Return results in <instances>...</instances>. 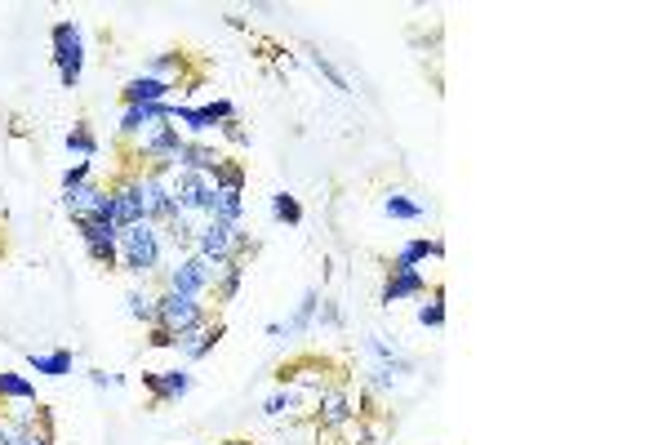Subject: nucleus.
<instances>
[{
    "label": "nucleus",
    "mask_w": 667,
    "mask_h": 445,
    "mask_svg": "<svg viewBox=\"0 0 667 445\" xmlns=\"http://www.w3.org/2000/svg\"><path fill=\"white\" fill-rule=\"evenodd\" d=\"M121 272L129 276H156L165 272V236L156 223H134L121 232Z\"/></svg>",
    "instance_id": "f257e3e1"
},
{
    "label": "nucleus",
    "mask_w": 667,
    "mask_h": 445,
    "mask_svg": "<svg viewBox=\"0 0 667 445\" xmlns=\"http://www.w3.org/2000/svg\"><path fill=\"white\" fill-rule=\"evenodd\" d=\"M196 254H205L214 263H245L254 254V241L250 232H241V223L205 219V227L196 232Z\"/></svg>",
    "instance_id": "f03ea898"
},
{
    "label": "nucleus",
    "mask_w": 667,
    "mask_h": 445,
    "mask_svg": "<svg viewBox=\"0 0 667 445\" xmlns=\"http://www.w3.org/2000/svg\"><path fill=\"white\" fill-rule=\"evenodd\" d=\"M49 45H54L58 81L67 89H76L81 85V72H85V32L72 18H63V23H54V32H49Z\"/></svg>",
    "instance_id": "7ed1b4c3"
},
{
    "label": "nucleus",
    "mask_w": 667,
    "mask_h": 445,
    "mask_svg": "<svg viewBox=\"0 0 667 445\" xmlns=\"http://www.w3.org/2000/svg\"><path fill=\"white\" fill-rule=\"evenodd\" d=\"M209 321V308L205 299H192V294H174V290H161L156 294V325L165 330L183 334V330H196V325Z\"/></svg>",
    "instance_id": "20e7f679"
},
{
    "label": "nucleus",
    "mask_w": 667,
    "mask_h": 445,
    "mask_svg": "<svg viewBox=\"0 0 667 445\" xmlns=\"http://www.w3.org/2000/svg\"><path fill=\"white\" fill-rule=\"evenodd\" d=\"M76 232H81V245L85 254L94 259L98 267H121V227L112 219H94V223H76Z\"/></svg>",
    "instance_id": "39448f33"
},
{
    "label": "nucleus",
    "mask_w": 667,
    "mask_h": 445,
    "mask_svg": "<svg viewBox=\"0 0 667 445\" xmlns=\"http://www.w3.org/2000/svg\"><path fill=\"white\" fill-rule=\"evenodd\" d=\"M174 121H183V130L192 138H205V134H218L223 121H236V103L232 98H214V103H201V107L174 103Z\"/></svg>",
    "instance_id": "423d86ee"
},
{
    "label": "nucleus",
    "mask_w": 667,
    "mask_h": 445,
    "mask_svg": "<svg viewBox=\"0 0 667 445\" xmlns=\"http://www.w3.org/2000/svg\"><path fill=\"white\" fill-rule=\"evenodd\" d=\"M138 205H143V219L165 227L174 219V196H169V178L152 174V170H138Z\"/></svg>",
    "instance_id": "0eeeda50"
},
{
    "label": "nucleus",
    "mask_w": 667,
    "mask_h": 445,
    "mask_svg": "<svg viewBox=\"0 0 667 445\" xmlns=\"http://www.w3.org/2000/svg\"><path fill=\"white\" fill-rule=\"evenodd\" d=\"M63 205L72 214V223H94V219H112V192L98 183H85L76 192H63Z\"/></svg>",
    "instance_id": "6e6552de"
},
{
    "label": "nucleus",
    "mask_w": 667,
    "mask_h": 445,
    "mask_svg": "<svg viewBox=\"0 0 667 445\" xmlns=\"http://www.w3.org/2000/svg\"><path fill=\"white\" fill-rule=\"evenodd\" d=\"M107 192H112V223L121 227V232L134 227V223H143V205H138V170H125Z\"/></svg>",
    "instance_id": "1a4fd4ad"
},
{
    "label": "nucleus",
    "mask_w": 667,
    "mask_h": 445,
    "mask_svg": "<svg viewBox=\"0 0 667 445\" xmlns=\"http://www.w3.org/2000/svg\"><path fill=\"white\" fill-rule=\"evenodd\" d=\"M223 161L227 156L214 143H205V138H183L174 152V170H187V174H214Z\"/></svg>",
    "instance_id": "9d476101"
},
{
    "label": "nucleus",
    "mask_w": 667,
    "mask_h": 445,
    "mask_svg": "<svg viewBox=\"0 0 667 445\" xmlns=\"http://www.w3.org/2000/svg\"><path fill=\"white\" fill-rule=\"evenodd\" d=\"M192 370L187 365H178V370H156V374H143V388L152 392L156 405H169V401H183L187 392H192Z\"/></svg>",
    "instance_id": "9b49d317"
},
{
    "label": "nucleus",
    "mask_w": 667,
    "mask_h": 445,
    "mask_svg": "<svg viewBox=\"0 0 667 445\" xmlns=\"http://www.w3.org/2000/svg\"><path fill=\"white\" fill-rule=\"evenodd\" d=\"M427 290H432V285H427L423 267H392V276H387V285H383V303L392 308V303H405V299H423Z\"/></svg>",
    "instance_id": "f8f14e48"
},
{
    "label": "nucleus",
    "mask_w": 667,
    "mask_h": 445,
    "mask_svg": "<svg viewBox=\"0 0 667 445\" xmlns=\"http://www.w3.org/2000/svg\"><path fill=\"white\" fill-rule=\"evenodd\" d=\"M316 419H321L325 432L347 428V423L356 419V401L347 397V388H325L321 397H316Z\"/></svg>",
    "instance_id": "ddd939ff"
},
{
    "label": "nucleus",
    "mask_w": 667,
    "mask_h": 445,
    "mask_svg": "<svg viewBox=\"0 0 667 445\" xmlns=\"http://www.w3.org/2000/svg\"><path fill=\"white\" fill-rule=\"evenodd\" d=\"M174 89H178V85L156 81V76H129L125 89H121V98H125V107H143V103H174Z\"/></svg>",
    "instance_id": "4468645a"
},
{
    "label": "nucleus",
    "mask_w": 667,
    "mask_h": 445,
    "mask_svg": "<svg viewBox=\"0 0 667 445\" xmlns=\"http://www.w3.org/2000/svg\"><path fill=\"white\" fill-rule=\"evenodd\" d=\"M218 339H223V321H205V325H196V330L178 334V352H183V361H205V356L218 348Z\"/></svg>",
    "instance_id": "2eb2a0df"
},
{
    "label": "nucleus",
    "mask_w": 667,
    "mask_h": 445,
    "mask_svg": "<svg viewBox=\"0 0 667 445\" xmlns=\"http://www.w3.org/2000/svg\"><path fill=\"white\" fill-rule=\"evenodd\" d=\"M27 365H32L36 374H45V379H67V374L76 370V356L67 348H49V352H32Z\"/></svg>",
    "instance_id": "dca6fc26"
},
{
    "label": "nucleus",
    "mask_w": 667,
    "mask_h": 445,
    "mask_svg": "<svg viewBox=\"0 0 667 445\" xmlns=\"http://www.w3.org/2000/svg\"><path fill=\"white\" fill-rule=\"evenodd\" d=\"M445 245L441 241H427V236H414V241H405L401 250H396L392 267H423L427 259H441Z\"/></svg>",
    "instance_id": "f3484780"
},
{
    "label": "nucleus",
    "mask_w": 667,
    "mask_h": 445,
    "mask_svg": "<svg viewBox=\"0 0 667 445\" xmlns=\"http://www.w3.org/2000/svg\"><path fill=\"white\" fill-rule=\"evenodd\" d=\"M14 401H36V383L18 370H0V405H14Z\"/></svg>",
    "instance_id": "a211bd4d"
},
{
    "label": "nucleus",
    "mask_w": 667,
    "mask_h": 445,
    "mask_svg": "<svg viewBox=\"0 0 667 445\" xmlns=\"http://www.w3.org/2000/svg\"><path fill=\"white\" fill-rule=\"evenodd\" d=\"M67 152H72V161H76V165H94V156H98V138H94V130H89L85 121H76V125H72V134H67Z\"/></svg>",
    "instance_id": "6ab92c4d"
},
{
    "label": "nucleus",
    "mask_w": 667,
    "mask_h": 445,
    "mask_svg": "<svg viewBox=\"0 0 667 445\" xmlns=\"http://www.w3.org/2000/svg\"><path fill=\"white\" fill-rule=\"evenodd\" d=\"M183 63H187V58L178 54V49H169V54H156L152 63L143 67V76H156V81H169V85H178V76H183Z\"/></svg>",
    "instance_id": "aec40b11"
},
{
    "label": "nucleus",
    "mask_w": 667,
    "mask_h": 445,
    "mask_svg": "<svg viewBox=\"0 0 667 445\" xmlns=\"http://www.w3.org/2000/svg\"><path fill=\"white\" fill-rule=\"evenodd\" d=\"M383 214H387V219H405V223H414V219H423V205H418V201H410V196H405V192H387L383 196Z\"/></svg>",
    "instance_id": "412c9836"
},
{
    "label": "nucleus",
    "mask_w": 667,
    "mask_h": 445,
    "mask_svg": "<svg viewBox=\"0 0 667 445\" xmlns=\"http://www.w3.org/2000/svg\"><path fill=\"white\" fill-rule=\"evenodd\" d=\"M418 325H423V330H441L445 325V290L441 285H432V299L418 308Z\"/></svg>",
    "instance_id": "4be33fe9"
},
{
    "label": "nucleus",
    "mask_w": 667,
    "mask_h": 445,
    "mask_svg": "<svg viewBox=\"0 0 667 445\" xmlns=\"http://www.w3.org/2000/svg\"><path fill=\"white\" fill-rule=\"evenodd\" d=\"M125 308L134 321H143V325H156V294H147V290H129L125 294Z\"/></svg>",
    "instance_id": "5701e85b"
},
{
    "label": "nucleus",
    "mask_w": 667,
    "mask_h": 445,
    "mask_svg": "<svg viewBox=\"0 0 667 445\" xmlns=\"http://www.w3.org/2000/svg\"><path fill=\"white\" fill-rule=\"evenodd\" d=\"M241 285H245V263H227L223 281L214 285V299H218V303H232L236 294H241Z\"/></svg>",
    "instance_id": "b1692460"
},
{
    "label": "nucleus",
    "mask_w": 667,
    "mask_h": 445,
    "mask_svg": "<svg viewBox=\"0 0 667 445\" xmlns=\"http://www.w3.org/2000/svg\"><path fill=\"white\" fill-rule=\"evenodd\" d=\"M272 219L298 227V223H303V205H298L290 192H276V196H272Z\"/></svg>",
    "instance_id": "393cba45"
},
{
    "label": "nucleus",
    "mask_w": 667,
    "mask_h": 445,
    "mask_svg": "<svg viewBox=\"0 0 667 445\" xmlns=\"http://www.w3.org/2000/svg\"><path fill=\"white\" fill-rule=\"evenodd\" d=\"M294 410V392H272V397L263 401V414L267 419H281V414Z\"/></svg>",
    "instance_id": "a878e982"
},
{
    "label": "nucleus",
    "mask_w": 667,
    "mask_h": 445,
    "mask_svg": "<svg viewBox=\"0 0 667 445\" xmlns=\"http://www.w3.org/2000/svg\"><path fill=\"white\" fill-rule=\"evenodd\" d=\"M9 445H54V428H32V432H18L14 428Z\"/></svg>",
    "instance_id": "bb28decb"
},
{
    "label": "nucleus",
    "mask_w": 667,
    "mask_h": 445,
    "mask_svg": "<svg viewBox=\"0 0 667 445\" xmlns=\"http://www.w3.org/2000/svg\"><path fill=\"white\" fill-rule=\"evenodd\" d=\"M147 348H178V334L165 330V325H147Z\"/></svg>",
    "instance_id": "cd10ccee"
},
{
    "label": "nucleus",
    "mask_w": 667,
    "mask_h": 445,
    "mask_svg": "<svg viewBox=\"0 0 667 445\" xmlns=\"http://www.w3.org/2000/svg\"><path fill=\"white\" fill-rule=\"evenodd\" d=\"M89 174H94V165H72V170H63V192H76V187H85Z\"/></svg>",
    "instance_id": "c85d7f7f"
},
{
    "label": "nucleus",
    "mask_w": 667,
    "mask_h": 445,
    "mask_svg": "<svg viewBox=\"0 0 667 445\" xmlns=\"http://www.w3.org/2000/svg\"><path fill=\"white\" fill-rule=\"evenodd\" d=\"M218 134H223L227 143H236V147H245V143H250V130L241 125V116H236V121H223V125H218Z\"/></svg>",
    "instance_id": "c756f323"
},
{
    "label": "nucleus",
    "mask_w": 667,
    "mask_h": 445,
    "mask_svg": "<svg viewBox=\"0 0 667 445\" xmlns=\"http://www.w3.org/2000/svg\"><path fill=\"white\" fill-rule=\"evenodd\" d=\"M312 67H316V72H321V76H325V81H330L334 89H343V94H347V81H343V76H338V72H334V67H330V63H325V58H321V54H312Z\"/></svg>",
    "instance_id": "7c9ffc66"
},
{
    "label": "nucleus",
    "mask_w": 667,
    "mask_h": 445,
    "mask_svg": "<svg viewBox=\"0 0 667 445\" xmlns=\"http://www.w3.org/2000/svg\"><path fill=\"white\" fill-rule=\"evenodd\" d=\"M89 383H94V388H121V374H107V370H89Z\"/></svg>",
    "instance_id": "2f4dec72"
},
{
    "label": "nucleus",
    "mask_w": 667,
    "mask_h": 445,
    "mask_svg": "<svg viewBox=\"0 0 667 445\" xmlns=\"http://www.w3.org/2000/svg\"><path fill=\"white\" fill-rule=\"evenodd\" d=\"M9 437H14V423L5 419V405H0V445H9Z\"/></svg>",
    "instance_id": "473e14b6"
},
{
    "label": "nucleus",
    "mask_w": 667,
    "mask_h": 445,
    "mask_svg": "<svg viewBox=\"0 0 667 445\" xmlns=\"http://www.w3.org/2000/svg\"><path fill=\"white\" fill-rule=\"evenodd\" d=\"M223 445H250V441H223Z\"/></svg>",
    "instance_id": "72a5a7b5"
}]
</instances>
